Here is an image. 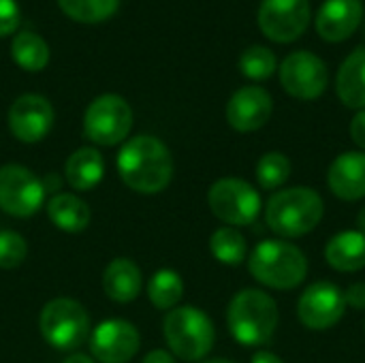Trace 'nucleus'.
I'll return each instance as SVG.
<instances>
[{"label":"nucleus","instance_id":"f257e3e1","mask_svg":"<svg viewBox=\"0 0 365 363\" xmlns=\"http://www.w3.org/2000/svg\"><path fill=\"white\" fill-rule=\"evenodd\" d=\"M115 165L122 182L141 195H156L165 190L173 178L171 152L160 139L152 135H139L126 141L118 154Z\"/></svg>","mask_w":365,"mask_h":363},{"label":"nucleus","instance_id":"f03ea898","mask_svg":"<svg viewBox=\"0 0 365 363\" xmlns=\"http://www.w3.org/2000/svg\"><path fill=\"white\" fill-rule=\"evenodd\" d=\"M280 312L272 295L259 289L240 291L227 308V325L242 347L267 344L278 327Z\"/></svg>","mask_w":365,"mask_h":363},{"label":"nucleus","instance_id":"7ed1b4c3","mask_svg":"<svg viewBox=\"0 0 365 363\" xmlns=\"http://www.w3.org/2000/svg\"><path fill=\"white\" fill-rule=\"evenodd\" d=\"M325 212L323 197L308 186H293L269 197L265 208L267 227L280 237L308 235Z\"/></svg>","mask_w":365,"mask_h":363},{"label":"nucleus","instance_id":"20e7f679","mask_svg":"<svg viewBox=\"0 0 365 363\" xmlns=\"http://www.w3.org/2000/svg\"><path fill=\"white\" fill-rule=\"evenodd\" d=\"M248 270L252 278L269 289H295L308 276L306 255L291 242L265 240L255 246L248 257Z\"/></svg>","mask_w":365,"mask_h":363},{"label":"nucleus","instance_id":"39448f33","mask_svg":"<svg viewBox=\"0 0 365 363\" xmlns=\"http://www.w3.org/2000/svg\"><path fill=\"white\" fill-rule=\"evenodd\" d=\"M163 332L171 353L184 362L203 359L216 340L212 319L195 306H180L169 310L163 323Z\"/></svg>","mask_w":365,"mask_h":363},{"label":"nucleus","instance_id":"423d86ee","mask_svg":"<svg viewBox=\"0 0 365 363\" xmlns=\"http://www.w3.org/2000/svg\"><path fill=\"white\" fill-rule=\"evenodd\" d=\"M38 327L45 342L53 349L75 351L90 336V317L79 302L58 297L43 306Z\"/></svg>","mask_w":365,"mask_h":363},{"label":"nucleus","instance_id":"0eeeda50","mask_svg":"<svg viewBox=\"0 0 365 363\" xmlns=\"http://www.w3.org/2000/svg\"><path fill=\"white\" fill-rule=\"evenodd\" d=\"M133 128V109L120 94L96 96L83 113V133L96 145H118Z\"/></svg>","mask_w":365,"mask_h":363},{"label":"nucleus","instance_id":"6e6552de","mask_svg":"<svg viewBox=\"0 0 365 363\" xmlns=\"http://www.w3.org/2000/svg\"><path fill=\"white\" fill-rule=\"evenodd\" d=\"M207 203L212 214L231 225L246 227L261 214V195L240 178H222L210 186Z\"/></svg>","mask_w":365,"mask_h":363},{"label":"nucleus","instance_id":"1a4fd4ad","mask_svg":"<svg viewBox=\"0 0 365 363\" xmlns=\"http://www.w3.org/2000/svg\"><path fill=\"white\" fill-rule=\"evenodd\" d=\"M45 184L21 165L0 167V208L15 218L36 214L45 203Z\"/></svg>","mask_w":365,"mask_h":363},{"label":"nucleus","instance_id":"9d476101","mask_svg":"<svg viewBox=\"0 0 365 363\" xmlns=\"http://www.w3.org/2000/svg\"><path fill=\"white\" fill-rule=\"evenodd\" d=\"M280 83L291 96L314 101L325 92L329 83V71L317 53L293 51L280 64Z\"/></svg>","mask_w":365,"mask_h":363},{"label":"nucleus","instance_id":"9b49d317","mask_svg":"<svg viewBox=\"0 0 365 363\" xmlns=\"http://www.w3.org/2000/svg\"><path fill=\"white\" fill-rule=\"evenodd\" d=\"M310 24L308 0H263L259 6V28L276 43L297 41Z\"/></svg>","mask_w":365,"mask_h":363},{"label":"nucleus","instance_id":"f8f14e48","mask_svg":"<svg viewBox=\"0 0 365 363\" xmlns=\"http://www.w3.org/2000/svg\"><path fill=\"white\" fill-rule=\"evenodd\" d=\"M344 310L346 302L342 289L327 280L310 285L297 302V317L304 327L312 332H325L334 327L344 317Z\"/></svg>","mask_w":365,"mask_h":363},{"label":"nucleus","instance_id":"ddd939ff","mask_svg":"<svg viewBox=\"0 0 365 363\" xmlns=\"http://www.w3.org/2000/svg\"><path fill=\"white\" fill-rule=\"evenodd\" d=\"M139 344L137 327L124 319L103 321L90 336V351L98 363H128L137 355Z\"/></svg>","mask_w":365,"mask_h":363},{"label":"nucleus","instance_id":"4468645a","mask_svg":"<svg viewBox=\"0 0 365 363\" xmlns=\"http://www.w3.org/2000/svg\"><path fill=\"white\" fill-rule=\"evenodd\" d=\"M53 126V107L41 94H21L9 109V128L24 143H36Z\"/></svg>","mask_w":365,"mask_h":363},{"label":"nucleus","instance_id":"2eb2a0df","mask_svg":"<svg viewBox=\"0 0 365 363\" xmlns=\"http://www.w3.org/2000/svg\"><path fill=\"white\" fill-rule=\"evenodd\" d=\"M274 103L267 90L259 86L240 88L227 103V122L240 133H252L267 124Z\"/></svg>","mask_w":365,"mask_h":363},{"label":"nucleus","instance_id":"dca6fc26","mask_svg":"<svg viewBox=\"0 0 365 363\" xmlns=\"http://www.w3.org/2000/svg\"><path fill=\"white\" fill-rule=\"evenodd\" d=\"M364 21L361 0H327L317 15V32L329 41H346Z\"/></svg>","mask_w":365,"mask_h":363},{"label":"nucleus","instance_id":"f3484780","mask_svg":"<svg viewBox=\"0 0 365 363\" xmlns=\"http://www.w3.org/2000/svg\"><path fill=\"white\" fill-rule=\"evenodd\" d=\"M329 190L342 201H359L365 197V152L340 154L327 171Z\"/></svg>","mask_w":365,"mask_h":363},{"label":"nucleus","instance_id":"a211bd4d","mask_svg":"<svg viewBox=\"0 0 365 363\" xmlns=\"http://www.w3.org/2000/svg\"><path fill=\"white\" fill-rule=\"evenodd\" d=\"M103 289L109 300L128 304L141 293V270L130 259H113L103 274Z\"/></svg>","mask_w":365,"mask_h":363},{"label":"nucleus","instance_id":"6ab92c4d","mask_svg":"<svg viewBox=\"0 0 365 363\" xmlns=\"http://www.w3.org/2000/svg\"><path fill=\"white\" fill-rule=\"evenodd\" d=\"M340 101L351 109H365V47L346 56L336 79Z\"/></svg>","mask_w":365,"mask_h":363},{"label":"nucleus","instance_id":"aec40b11","mask_svg":"<svg viewBox=\"0 0 365 363\" xmlns=\"http://www.w3.org/2000/svg\"><path fill=\"white\" fill-rule=\"evenodd\" d=\"M329 267L338 272H359L365 267V233L342 231L334 235L325 248Z\"/></svg>","mask_w":365,"mask_h":363},{"label":"nucleus","instance_id":"412c9836","mask_svg":"<svg viewBox=\"0 0 365 363\" xmlns=\"http://www.w3.org/2000/svg\"><path fill=\"white\" fill-rule=\"evenodd\" d=\"M64 175L75 190H92L101 184L105 175V160L96 148H79L68 156L64 165Z\"/></svg>","mask_w":365,"mask_h":363},{"label":"nucleus","instance_id":"4be33fe9","mask_svg":"<svg viewBox=\"0 0 365 363\" xmlns=\"http://www.w3.org/2000/svg\"><path fill=\"white\" fill-rule=\"evenodd\" d=\"M49 220L66 233H81L90 225V208L77 195L58 193L47 203Z\"/></svg>","mask_w":365,"mask_h":363},{"label":"nucleus","instance_id":"5701e85b","mask_svg":"<svg viewBox=\"0 0 365 363\" xmlns=\"http://www.w3.org/2000/svg\"><path fill=\"white\" fill-rule=\"evenodd\" d=\"M11 58L24 71L36 73V71H43L49 62V45L45 43V39L41 34L21 30L13 36Z\"/></svg>","mask_w":365,"mask_h":363},{"label":"nucleus","instance_id":"b1692460","mask_svg":"<svg viewBox=\"0 0 365 363\" xmlns=\"http://www.w3.org/2000/svg\"><path fill=\"white\" fill-rule=\"evenodd\" d=\"M184 295V280L173 270H158L148 282V297L160 310H173Z\"/></svg>","mask_w":365,"mask_h":363},{"label":"nucleus","instance_id":"393cba45","mask_svg":"<svg viewBox=\"0 0 365 363\" xmlns=\"http://www.w3.org/2000/svg\"><path fill=\"white\" fill-rule=\"evenodd\" d=\"M210 250L225 265H240L248 255L246 237L235 227H220L210 237Z\"/></svg>","mask_w":365,"mask_h":363},{"label":"nucleus","instance_id":"a878e982","mask_svg":"<svg viewBox=\"0 0 365 363\" xmlns=\"http://www.w3.org/2000/svg\"><path fill=\"white\" fill-rule=\"evenodd\" d=\"M58 4L62 13L75 21L98 24L109 19L118 11L120 0H58Z\"/></svg>","mask_w":365,"mask_h":363},{"label":"nucleus","instance_id":"bb28decb","mask_svg":"<svg viewBox=\"0 0 365 363\" xmlns=\"http://www.w3.org/2000/svg\"><path fill=\"white\" fill-rule=\"evenodd\" d=\"M276 66H278V60H276L274 51L265 45H252L240 58L242 75L248 79H255V81H263V79L272 77Z\"/></svg>","mask_w":365,"mask_h":363},{"label":"nucleus","instance_id":"cd10ccee","mask_svg":"<svg viewBox=\"0 0 365 363\" xmlns=\"http://www.w3.org/2000/svg\"><path fill=\"white\" fill-rule=\"evenodd\" d=\"M291 175V160L282 152H267L261 156L257 165V180L259 186L265 190L280 188Z\"/></svg>","mask_w":365,"mask_h":363},{"label":"nucleus","instance_id":"c85d7f7f","mask_svg":"<svg viewBox=\"0 0 365 363\" xmlns=\"http://www.w3.org/2000/svg\"><path fill=\"white\" fill-rule=\"evenodd\" d=\"M28 255L26 240L15 231H0V267L15 270Z\"/></svg>","mask_w":365,"mask_h":363},{"label":"nucleus","instance_id":"c756f323","mask_svg":"<svg viewBox=\"0 0 365 363\" xmlns=\"http://www.w3.org/2000/svg\"><path fill=\"white\" fill-rule=\"evenodd\" d=\"M19 26V6L15 0H0V36L13 34Z\"/></svg>","mask_w":365,"mask_h":363},{"label":"nucleus","instance_id":"7c9ffc66","mask_svg":"<svg viewBox=\"0 0 365 363\" xmlns=\"http://www.w3.org/2000/svg\"><path fill=\"white\" fill-rule=\"evenodd\" d=\"M344 302L346 306L355 310H365V282H355L344 291Z\"/></svg>","mask_w":365,"mask_h":363},{"label":"nucleus","instance_id":"2f4dec72","mask_svg":"<svg viewBox=\"0 0 365 363\" xmlns=\"http://www.w3.org/2000/svg\"><path fill=\"white\" fill-rule=\"evenodd\" d=\"M351 137L361 150H365V109L355 113V118L351 120Z\"/></svg>","mask_w":365,"mask_h":363},{"label":"nucleus","instance_id":"473e14b6","mask_svg":"<svg viewBox=\"0 0 365 363\" xmlns=\"http://www.w3.org/2000/svg\"><path fill=\"white\" fill-rule=\"evenodd\" d=\"M141 363H175L173 359V355L171 353H167V351H152V353H148L145 355V359Z\"/></svg>","mask_w":365,"mask_h":363},{"label":"nucleus","instance_id":"72a5a7b5","mask_svg":"<svg viewBox=\"0 0 365 363\" xmlns=\"http://www.w3.org/2000/svg\"><path fill=\"white\" fill-rule=\"evenodd\" d=\"M250 363H284L276 353H269V351H259L255 357H252V362Z\"/></svg>","mask_w":365,"mask_h":363},{"label":"nucleus","instance_id":"f704fd0d","mask_svg":"<svg viewBox=\"0 0 365 363\" xmlns=\"http://www.w3.org/2000/svg\"><path fill=\"white\" fill-rule=\"evenodd\" d=\"M64 363H96L92 357H88V355H81V353H75V355H71L68 359Z\"/></svg>","mask_w":365,"mask_h":363},{"label":"nucleus","instance_id":"c9c22d12","mask_svg":"<svg viewBox=\"0 0 365 363\" xmlns=\"http://www.w3.org/2000/svg\"><path fill=\"white\" fill-rule=\"evenodd\" d=\"M357 225H359V231L365 233V205L359 210V214H357Z\"/></svg>","mask_w":365,"mask_h":363},{"label":"nucleus","instance_id":"e433bc0d","mask_svg":"<svg viewBox=\"0 0 365 363\" xmlns=\"http://www.w3.org/2000/svg\"><path fill=\"white\" fill-rule=\"evenodd\" d=\"M199 363H233L229 359H207V362H199Z\"/></svg>","mask_w":365,"mask_h":363},{"label":"nucleus","instance_id":"4c0bfd02","mask_svg":"<svg viewBox=\"0 0 365 363\" xmlns=\"http://www.w3.org/2000/svg\"><path fill=\"white\" fill-rule=\"evenodd\" d=\"M364 34H365V30H364Z\"/></svg>","mask_w":365,"mask_h":363}]
</instances>
